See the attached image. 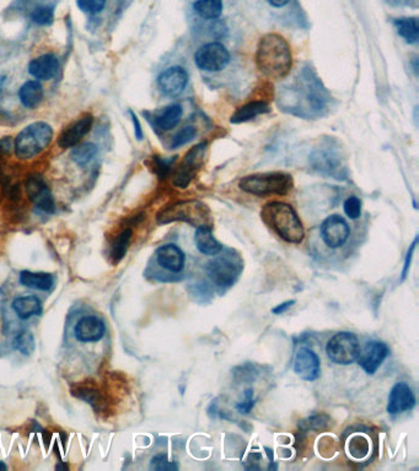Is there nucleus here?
Wrapping results in <instances>:
<instances>
[{"mask_svg":"<svg viewBox=\"0 0 419 471\" xmlns=\"http://www.w3.org/2000/svg\"><path fill=\"white\" fill-rule=\"evenodd\" d=\"M331 98L312 68L304 67L291 83L281 88L278 104L293 116L314 119L325 116L330 109Z\"/></svg>","mask_w":419,"mask_h":471,"instance_id":"1","label":"nucleus"},{"mask_svg":"<svg viewBox=\"0 0 419 471\" xmlns=\"http://www.w3.org/2000/svg\"><path fill=\"white\" fill-rule=\"evenodd\" d=\"M256 64L265 78L271 80L286 78L293 67L291 46L281 34L262 36L257 44Z\"/></svg>","mask_w":419,"mask_h":471,"instance_id":"2","label":"nucleus"},{"mask_svg":"<svg viewBox=\"0 0 419 471\" xmlns=\"http://www.w3.org/2000/svg\"><path fill=\"white\" fill-rule=\"evenodd\" d=\"M261 219L281 240L300 245L305 238V230L300 217L293 206L283 201H271L262 207Z\"/></svg>","mask_w":419,"mask_h":471,"instance_id":"3","label":"nucleus"},{"mask_svg":"<svg viewBox=\"0 0 419 471\" xmlns=\"http://www.w3.org/2000/svg\"><path fill=\"white\" fill-rule=\"evenodd\" d=\"M157 221L160 225L173 222H187L193 227L213 226L212 212L204 203L199 200H181L159 211Z\"/></svg>","mask_w":419,"mask_h":471,"instance_id":"4","label":"nucleus"},{"mask_svg":"<svg viewBox=\"0 0 419 471\" xmlns=\"http://www.w3.org/2000/svg\"><path fill=\"white\" fill-rule=\"evenodd\" d=\"M239 188L256 196H286L294 188V179L286 172L256 173L241 178Z\"/></svg>","mask_w":419,"mask_h":471,"instance_id":"5","label":"nucleus"},{"mask_svg":"<svg viewBox=\"0 0 419 471\" xmlns=\"http://www.w3.org/2000/svg\"><path fill=\"white\" fill-rule=\"evenodd\" d=\"M244 270L241 257L235 250L222 248L218 254L213 255L206 266L209 279L219 291L230 289L237 282Z\"/></svg>","mask_w":419,"mask_h":471,"instance_id":"6","label":"nucleus"},{"mask_svg":"<svg viewBox=\"0 0 419 471\" xmlns=\"http://www.w3.org/2000/svg\"><path fill=\"white\" fill-rule=\"evenodd\" d=\"M53 129L48 123H31L24 128L14 142V151L20 160H31L50 145Z\"/></svg>","mask_w":419,"mask_h":471,"instance_id":"7","label":"nucleus"},{"mask_svg":"<svg viewBox=\"0 0 419 471\" xmlns=\"http://www.w3.org/2000/svg\"><path fill=\"white\" fill-rule=\"evenodd\" d=\"M310 165L316 172L335 179H345L347 176L345 155L340 145L333 139L326 140L316 147L310 155Z\"/></svg>","mask_w":419,"mask_h":471,"instance_id":"8","label":"nucleus"},{"mask_svg":"<svg viewBox=\"0 0 419 471\" xmlns=\"http://www.w3.org/2000/svg\"><path fill=\"white\" fill-rule=\"evenodd\" d=\"M360 353L359 340L350 332L335 334L326 345V353L331 362L348 366L357 361Z\"/></svg>","mask_w":419,"mask_h":471,"instance_id":"9","label":"nucleus"},{"mask_svg":"<svg viewBox=\"0 0 419 471\" xmlns=\"http://www.w3.org/2000/svg\"><path fill=\"white\" fill-rule=\"evenodd\" d=\"M207 142H201L188 150L173 177V184L178 188H187L198 170L203 166L207 153Z\"/></svg>","mask_w":419,"mask_h":471,"instance_id":"10","label":"nucleus"},{"mask_svg":"<svg viewBox=\"0 0 419 471\" xmlns=\"http://www.w3.org/2000/svg\"><path fill=\"white\" fill-rule=\"evenodd\" d=\"M194 62L201 70L217 73L230 63V53L222 43L211 42L198 49L194 54Z\"/></svg>","mask_w":419,"mask_h":471,"instance_id":"11","label":"nucleus"},{"mask_svg":"<svg viewBox=\"0 0 419 471\" xmlns=\"http://www.w3.org/2000/svg\"><path fill=\"white\" fill-rule=\"evenodd\" d=\"M321 238L328 248L337 250L345 245L350 235L348 222L340 215H331L320 226Z\"/></svg>","mask_w":419,"mask_h":471,"instance_id":"12","label":"nucleus"},{"mask_svg":"<svg viewBox=\"0 0 419 471\" xmlns=\"http://www.w3.org/2000/svg\"><path fill=\"white\" fill-rule=\"evenodd\" d=\"M25 191L30 200L39 210L52 214L55 212V204L52 191L45 179L40 175H31L25 182Z\"/></svg>","mask_w":419,"mask_h":471,"instance_id":"13","label":"nucleus"},{"mask_svg":"<svg viewBox=\"0 0 419 471\" xmlns=\"http://www.w3.org/2000/svg\"><path fill=\"white\" fill-rule=\"evenodd\" d=\"M389 353V346L386 343L373 340V341L365 343L364 348H360L357 361L360 368L366 374L373 376L381 367V364L387 358Z\"/></svg>","mask_w":419,"mask_h":471,"instance_id":"14","label":"nucleus"},{"mask_svg":"<svg viewBox=\"0 0 419 471\" xmlns=\"http://www.w3.org/2000/svg\"><path fill=\"white\" fill-rule=\"evenodd\" d=\"M294 372L306 382H314L321 374L320 358L311 348H300L294 360Z\"/></svg>","mask_w":419,"mask_h":471,"instance_id":"15","label":"nucleus"},{"mask_svg":"<svg viewBox=\"0 0 419 471\" xmlns=\"http://www.w3.org/2000/svg\"><path fill=\"white\" fill-rule=\"evenodd\" d=\"M188 83V74L182 67H171L164 70L159 75L158 85L160 91L170 96L176 97L185 91Z\"/></svg>","mask_w":419,"mask_h":471,"instance_id":"16","label":"nucleus"},{"mask_svg":"<svg viewBox=\"0 0 419 471\" xmlns=\"http://www.w3.org/2000/svg\"><path fill=\"white\" fill-rule=\"evenodd\" d=\"M415 405V397H414L412 388L407 383L399 382L394 384L390 390L389 399H387V407L386 410L390 415H397L404 411H409Z\"/></svg>","mask_w":419,"mask_h":471,"instance_id":"17","label":"nucleus"},{"mask_svg":"<svg viewBox=\"0 0 419 471\" xmlns=\"http://www.w3.org/2000/svg\"><path fill=\"white\" fill-rule=\"evenodd\" d=\"M72 394L88 402L95 411L99 414H107L109 411V399L100 388L93 382L79 383L72 388Z\"/></svg>","mask_w":419,"mask_h":471,"instance_id":"18","label":"nucleus"},{"mask_svg":"<svg viewBox=\"0 0 419 471\" xmlns=\"http://www.w3.org/2000/svg\"><path fill=\"white\" fill-rule=\"evenodd\" d=\"M94 123V117L91 114H86L80 118L77 122L70 124L69 127L65 128L63 132L58 137V145L62 149H70L79 144L85 135L91 130Z\"/></svg>","mask_w":419,"mask_h":471,"instance_id":"19","label":"nucleus"},{"mask_svg":"<svg viewBox=\"0 0 419 471\" xmlns=\"http://www.w3.org/2000/svg\"><path fill=\"white\" fill-rule=\"evenodd\" d=\"M106 327L104 322L94 315L80 319L74 328L75 338L81 343H96L104 338Z\"/></svg>","mask_w":419,"mask_h":471,"instance_id":"20","label":"nucleus"},{"mask_svg":"<svg viewBox=\"0 0 419 471\" xmlns=\"http://www.w3.org/2000/svg\"><path fill=\"white\" fill-rule=\"evenodd\" d=\"M157 260L164 269L171 273H181L186 264V255L178 245L168 243L159 247L157 250Z\"/></svg>","mask_w":419,"mask_h":471,"instance_id":"21","label":"nucleus"},{"mask_svg":"<svg viewBox=\"0 0 419 471\" xmlns=\"http://www.w3.org/2000/svg\"><path fill=\"white\" fill-rule=\"evenodd\" d=\"M60 70V62L53 54H44L31 60L29 64V73L39 80H51L55 78Z\"/></svg>","mask_w":419,"mask_h":471,"instance_id":"22","label":"nucleus"},{"mask_svg":"<svg viewBox=\"0 0 419 471\" xmlns=\"http://www.w3.org/2000/svg\"><path fill=\"white\" fill-rule=\"evenodd\" d=\"M194 245L202 254L211 257L222 250V243L213 235L212 226L198 227L194 233Z\"/></svg>","mask_w":419,"mask_h":471,"instance_id":"23","label":"nucleus"},{"mask_svg":"<svg viewBox=\"0 0 419 471\" xmlns=\"http://www.w3.org/2000/svg\"><path fill=\"white\" fill-rule=\"evenodd\" d=\"M270 111H271V108L265 101H251V102L246 103L241 107L237 108L230 118V123L240 124V123L250 122L252 119H255L262 114H266Z\"/></svg>","mask_w":419,"mask_h":471,"instance_id":"24","label":"nucleus"},{"mask_svg":"<svg viewBox=\"0 0 419 471\" xmlns=\"http://www.w3.org/2000/svg\"><path fill=\"white\" fill-rule=\"evenodd\" d=\"M13 309L20 319H29L42 313V302L39 297L29 294L13 301Z\"/></svg>","mask_w":419,"mask_h":471,"instance_id":"25","label":"nucleus"},{"mask_svg":"<svg viewBox=\"0 0 419 471\" xmlns=\"http://www.w3.org/2000/svg\"><path fill=\"white\" fill-rule=\"evenodd\" d=\"M19 98L22 106L26 108H36L44 98V88L39 81H26L19 90Z\"/></svg>","mask_w":419,"mask_h":471,"instance_id":"26","label":"nucleus"},{"mask_svg":"<svg viewBox=\"0 0 419 471\" xmlns=\"http://www.w3.org/2000/svg\"><path fill=\"white\" fill-rule=\"evenodd\" d=\"M20 284L29 289L50 291L53 286V276L48 273H34L24 270L20 273Z\"/></svg>","mask_w":419,"mask_h":471,"instance_id":"27","label":"nucleus"},{"mask_svg":"<svg viewBox=\"0 0 419 471\" xmlns=\"http://www.w3.org/2000/svg\"><path fill=\"white\" fill-rule=\"evenodd\" d=\"M347 451L354 460H363L371 451V442L364 433H354L348 438Z\"/></svg>","mask_w":419,"mask_h":471,"instance_id":"28","label":"nucleus"},{"mask_svg":"<svg viewBox=\"0 0 419 471\" xmlns=\"http://www.w3.org/2000/svg\"><path fill=\"white\" fill-rule=\"evenodd\" d=\"M397 34L404 39L407 43H417L419 39L418 18H401L394 21Z\"/></svg>","mask_w":419,"mask_h":471,"instance_id":"29","label":"nucleus"},{"mask_svg":"<svg viewBox=\"0 0 419 471\" xmlns=\"http://www.w3.org/2000/svg\"><path fill=\"white\" fill-rule=\"evenodd\" d=\"M182 113L183 109L180 104H171L163 109L159 114L157 118V124L164 132L171 130L173 128L178 127V123L182 118Z\"/></svg>","mask_w":419,"mask_h":471,"instance_id":"30","label":"nucleus"},{"mask_svg":"<svg viewBox=\"0 0 419 471\" xmlns=\"http://www.w3.org/2000/svg\"><path fill=\"white\" fill-rule=\"evenodd\" d=\"M132 235H133L132 228H126L114 238V243L111 245V250H109L111 259L114 264L119 263L127 254V250H128L131 240H132Z\"/></svg>","mask_w":419,"mask_h":471,"instance_id":"31","label":"nucleus"},{"mask_svg":"<svg viewBox=\"0 0 419 471\" xmlns=\"http://www.w3.org/2000/svg\"><path fill=\"white\" fill-rule=\"evenodd\" d=\"M222 0H197L193 4V10L202 19L215 20L222 14Z\"/></svg>","mask_w":419,"mask_h":471,"instance_id":"32","label":"nucleus"},{"mask_svg":"<svg viewBox=\"0 0 419 471\" xmlns=\"http://www.w3.org/2000/svg\"><path fill=\"white\" fill-rule=\"evenodd\" d=\"M332 425V418H331L325 412L311 415L305 420H302L299 423L302 431H327Z\"/></svg>","mask_w":419,"mask_h":471,"instance_id":"33","label":"nucleus"},{"mask_svg":"<svg viewBox=\"0 0 419 471\" xmlns=\"http://www.w3.org/2000/svg\"><path fill=\"white\" fill-rule=\"evenodd\" d=\"M232 378L237 383H251L256 381L260 368L255 363L245 362L232 369Z\"/></svg>","mask_w":419,"mask_h":471,"instance_id":"34","label":"nucleus"},{"mask_svg":"<svg viewBox=\"0 0 419 471\" xmlns=\"http://www.w3.org/2000/svg\"><path fill=\"white\" fill-rule=\"evenodd\" d=\"M98 153V146L93 142H84L72 150V160L79 166L89 163Z\"/></svg>","mask_w":419,"mask_h":471,"instance_id":"35","label":"nucleus"},{"mask_svg":"<svg viewBox=\"0 0 419 471\" xmlns=\"http://www.w3.org/2000/svg\"><path fill=\"white\" fill-rule=\"evenodd\" d=\"M14 348L19 353L30 356L31 353L35 351L36 343L34 335L29 330H21L14 338Z\"/></svg>","mask_w":419,"mask_h":471,"instance_id":"36","label":"nucleus"},{"mask_svg":"<svg viewBox=\"0 0 419 471\" xmlns=\"http://www.w3.org/2000/svg\"><path fill=\"white\" fill-rule=\"evenodd\" d=\"M188 294L198 303H208L212 299V289L206 281H197L188 285Z\"/></svg>","mask_w":419,"mask_h":471,"instance_id":"37","label":"nucleus"},{"mask_svg":"<svg viewBox=\"0 0 419 471\" xmlns=\"http://www.w3.org/2000/svg\"><path fill=\"white\" fill-rule=\"evenodd\" d=\"M53 19H55V11L51 6H39L31 13L32 22L40 25V26L52 24Z\"/></svg>","mask_w":419,"mask_h":471,"instance_id":"38","label":"nucleus"},{"mask_svg":"<svg viewBox=\"0 0 419 471\" xmlns=\"http://www.w3.org/2000/svg\"><path fill=\"white\" fill-rule=\"evenodd\" d=\"M196 135H197V129L196 128H183L176 135H173L170 147L171 149H178V147L183 146V145H186L188 142H192Z\"/></svg>","mask_w":419,"mask_h":471,"instance_id":"39","label":"nucleus"},{"mask_svg":"<svg viewBox=\"0 0 419 471\" xmlns=\"http://www.w3.org/2000/svg\"><path fill=\"white\" fill-rule=\"evenodd\" d=\"M77 3L78 8L85 14L96 15L105 9L107 0H78Z\"/></svg>","mask_w":419,"mask_h":471,"instance_id":"40","label":"nucleus"},{"mask_svg":"<svg viewBox=\"0 0 419 471\" xmlns=\"http://www.w3.org/2000/svg\"><path fill=\"white\" fill-rule=\"evenodd\" d=\"M343 210L345 215L350 217V220H357L361 215V201L358 196H350L343 204Z\"/></svg>","mask_w":419,"mask_h":471,"instance_id":"41","label":"nucleus"},{"mask_svg":"<svg viewBox=\"0 0 419 471\" xmlns=\"http://www.w3.org/2000/svg\"><path fill=\"white\" fill-rule=\"evenodd\" d=\"M150 469L155 471L178 470V466L176 463L168 460L166 454H158L150 461Z\"/></svg>","mask_w":419,"mask_h":471,"instance_id":"42","label":"nucleus"},{"mask_svg":"<svg viewBox=\"0 0 419 471\" xmlns=\"http://www.w3.org/2000/svg\"><path fill=\"white\" fill-rule=\"evenodd\" d=\"M255 394H253V389L248 388L244 392V400L241 402L237 404V412L240 414H250L253 407H255Z\"/></svg>","mask_w":419,"mask_h":471,"instance_id":"43","label":"nucleus"},{"mask_svg":"<svg viewBox=\"0 0 419 471\" xmlns=\"http://www.w3.org/2000/svg\"><path fill=\"white\" fill-rule=\"evenodd\" d=\"M417 245H418V237L414 238L413 243L409 245L408 250H407V254H406V258H404V269H402V274H401V281H404L407 278L409 268H411V263H412V258H413L414 250H415Z\"/></svg>","mask_w":419,"mask_h":471,"instance_id":"44","label":"nucleus"},{"mask_svg":"<svg viewBox=\"0 0 419 471\" xmlns=\"http://www.w3.org/2000/svg\"><path fill=\"white\" fill-rule=\"evenodd\" d=\"M294 303H295V301H294V299H291V301H286V302H283V303L276 306L274 308H272V313L277 314V315L286 313L288 309L294 306Z\"/></svg>","mask_w":419,"mask_h":471,"instance_id":"45","label":"nucleus"},{"mask_svg":"<svg viewBox=\"0 0 419 471\" xmlns=\"http://www.w3.org/2000/svg\"><path fill=\"white\" fill-rule=\"evenodd\" d=\"M131 116H132V122L134 124V132H135V137L138 140H142L143 139V130H142V125L139 123L138 118L134 114L133 112H131Z\"/></svg>","mask_w":419,"mask_h":471,"instance_id":"46","label":"nucleus"},{"mask_svg":"<svg viewBox=\"0 0 419 471\" xmlns=\"http://www.w3.org/2000/svg\"><path fill=\"white\" fill-rule=\"evenodd\" d=\"M387 3L392 5H417L418 0H386Z\"/></svg>","mask_w":419,"mask_h":471,"instance_id":"47","label":"nucleus"},{"mask_svg":"<svg viewBox=\"0 0 419 471\" xmlns=\"http://www.w3.org/2000/svg\"><path fill=\"white\" fill-rule=\"evenodd\" d=\"M268 4L272 5L273 8H284L286 5L291 3V0H267Z\"/></svg>","mask_w":419,"mask_h":471,"instance_id":"48","label":"nucleus"},{"mask_svg":"<svg viewBox=\"0 0 419 471\" xmlns=\"http://www.w3.org/2000/svg\"><path fill=\"white\" fill-rule=\"evenodd\" d=\"M11 139H8V137H6V139L0 140V152L9 151V150H11Z\"/></svg>","mask_w":419,"mask_h":471,"instance_id":"49","label":"nucleus"},{"mask_svg":"<svg viewBox=\"0 0 419 471\" xmlns=\"http://www.w3.org/2000/svg\"><path fill=\"white\" fill-rule=\"evenodd\" d=\"M413 71L415 75H418V59H417V57L413 59Z\"/></svg>","mask_w":419,"mask_h":471,"instance_id":"50","label":"nucleus"},{"mask_svg":"<svg viewBox=\"0 0 419 471\" xmlns=\"http://www.w3.org/2000/svg\"><path fill=\"white\" fill-rule=\"evenodd\" d=\"M265 451H267V454H268V458H270V461H273V451H272L271 448H265Z\"/></svg>","mask_w":419,"mask_h":471,"instance_id":"51","label":"nucleus"},{"mask_svg":"<svg viewBox=\"0 0 419 471\" xmlns=\"http://www.w3.org/2000/svg\"><path fill=\"white\" fill-rule=\"evenodd\" d=\"M8 467H6V464L3 463V461H0V470H6Z\"/></svg>","mask_w":419,"mask_h":471,"instance_id":"52","label":"nucleus"}]
</instances>
